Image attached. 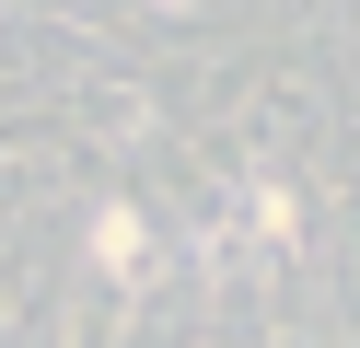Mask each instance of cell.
I'll list each match as a JSON object with an SVG mask.
<instances>
[{
    "mask_svg": "<svg viewBox=\"0 0 360 348\" xmlns=\"http://www.w3.org/2000/svg\"><path fill=\"white\" fill-rule=\"evenodd\" d=\"M82 128L128 151V139H151V93H140V82H117V70H94V93H82Z\"/></svg>",
    "mask_w": 360,
    "mask_h": 348,
    "instance_id": "2",
    "label": "cell"
},
{
    "mask_svg": "<svg viewBox=\"0 0 360 348\" xmlns=\"http://www.w3.org/2000/svg\"><path fill=\"white\" fill-rule=\"evenodd\" d=\"M82 255H94V278H105V290H140V278H151V221H140L128 198H94Z\"/></svg>",
    "mask_w": 360,
    "mask_h": 348,
    "instance_id": "1",
    "label": "cell"
},
{
    "mask_svg": "<svg viewBox=\"0 0 360 348\" xmlns=\"http://www.w3.org/2000/svg\"><path fill=\"white\" fill-rule=\"evenodd\" d=\"M151 12H210V0H151Z\"/></svg>",
    "mask_w": 360,
    "mask_h": 348,
    "instance_id": "3",
    "label": "cell"
}]
</instances>
